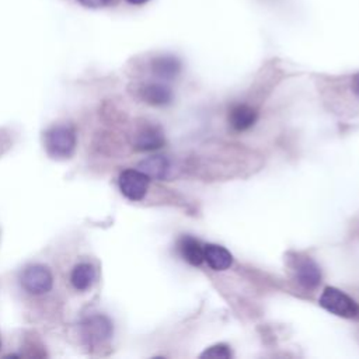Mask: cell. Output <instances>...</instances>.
Wrapping results in <instances>:
<instances>
[{"label": "cell", "mask_w": 359, "mask_h": 359, "mask_svg": "<svg viewBox=\"0 0 359 359\" xmlns=\"http://www.w3.org/2000/svg\"><path fill=\"white\" fill-rule=\"evenodd\" d=\"M112 0H79V3L87 8H101L111 3Z\"/></svg>", "instance_id": "2e32d148"}, {"label": "cell", "mask_w": 359, "mask_h": 359, "mask_svg": "<svg viewBox=\"0 0 359 359\" xmlns=\"http://www.w3.org/2000/svg\"><path fill=\"white\" fill-rule=\"evenodd\" d=\"M230 356H231V351L224 344L213 345L201 355V358H212V359H229Z\"/></svg>", "instance_id": "9a60e30c"}, {"label": "cell", "mask_w": 359, "mask_h": 359, "mask_svg": "<svg viewBox=\"0 0 359 359\" xmlns=\"http://www.w3.org/2000/svg\"><path fill=\"white\" fill-rule=\"evenodd\" d=\"M318 303L327 311L344 318H352L359 314L358 303L337 287H325L320 296Z\"/></svg>", "instance_id": "7a4b0ae2"}, {"label": "cell", "mask_w": 359, "mask_h": 359, "mask_svg": "<svg viewBox=\"0 0 359 359\" xmlns=\"http://www.w3.org/2000/svg\"><path fill=\"white\" fill-rule=\"evenodd\" d=\"M164 144V136L161 130L156 126L142 128L133 139V147L142 151H150L160 149Z\"/></svg>", "instance_id": "52a82bcc"}, {"label": "cell", "mask_w": 359, "mask_h": 359, "mask_svg": "<svg viewBox=\"0 0 359 359\" xmlns=\"http://www.w3.org/2000/svg\"><path fill=\"white\" fill-rule=\"evenodd\" d=\"M45 147L52 157L72 156L76 147V132L70 125H55L45 132Z\"/></svg>", "instance_id": "6da1fadb"}, {"label": "cell", "mask_w": 359, "mask_h": 359, "mask_svg": "<svg viewBox=\"0 0 359 359\" xmlns=\"http://www.w3.org/2000/svg\"><path fill=\"white\" fill-rule=\"evenodd\" d=\"M83 331L84 337L90 339V342H100L111 337L112 325L107 317L94 316L83 324Z\"/></svg>", "instance_id": "8992f818"}, {"label": "cell", "mask_w": 359, "mask_h": 359, "mask_svg": "<svg viewBox=\"0 0 359 359\" xmlns=\"http://www.w3.org/2000/svg\"><path fill=\"white\" fill-rule=\"evenodd\" d=\"M139 170L149 178L163 180L170 170V161L164 156H150L139 163Z\"/></svg>", "instance_id": "7c38bea8"}, {"label": "cell", "mask_w": 359, "mask_h": 359, "mask_svg": "<svg viewBox=\"0 0 359 359\" xmlns=\"http://www.w3.org/2000/svg\"><path fill=\"white\" fill-rule=\"evenodd\" d=\"M126 1L130 3V4H135V6H140V4H144L149 0H126Z\"/></svg>", "instance_id": "ac0fdd59"}, {"label": "cell", "mask_w": 359, "mask_h": 359, "mask_svg": "<svg viewBox=\"0 0 359 359\" xmlns=\"http://www.w3.org/2000/svg\"><path fill=\"white\" fill-rule=\"evenodd\" d=\"M151 70L156 76L161 79H172L181 70V62L171 55H164L153 59Z\"/></svg>", "instance_id": "4fadbf2b"}, {"label": "cell", "mask_w": 359, "mask_h": 359, "mask_svg": "<svg viewBox=\"0 0 359 359\" xmlns=\"http://www.w3.org/2000/svg\"><path fill=\"white\" fill-rule=\"evenodd\" d=\"M258 118L257 111L247 104H237L229 112L230 126L237 132H244L250 129Z\"/></svg>", "instance_id": "5b68a950"}, {"label": "cell", "mask_w": 359, "mask_h": 359, "mask_svg": "<svg viewBox=\"0 0 359 359\" xmlns=\"http://www.w3.org/2000/svg\"><path fill=\"white\" fill-rule=\"evenodd\" d=\"M95 279V268L90 262L77 264L70 275V280L77 290H87Z\"/></svg>", "instance_id": "5bb4252c"}, {"label": "cell", "mask_w": 359, "mask_h": 359, "mask_svg": "<svg viewBox=\"0 0 359 359\" xmlns=\"http://www.w3.org/2000/svg\"><path fill=\"white\" fill-rule=\"evenodd\" d=\"M203 261L215 271H224L233 264L231 254L222 245L206 244L203 247Z\"/></svg>", "instance_id": "ba28073f"}, {"label": "cell", "mask_w": 359, "mask_h": 359, "mask_svg": "<svg viewBox=\"0 0 359 359\" xmlns=\"http://www.w3.org/2000/svg\"><path fill=\"white\" fill-rule=\"evenodd\" d=\"M177 247L181 257L191 265H201L203 262V247L196 238L184 236L178 240Z\"/></svg>", "instance_id": "8fae6325"}, {"label": "cell", "mask_w": 359, "mask_h": 359, "mask_svg": "<svg viewBox=\"0 0 359 359\" xmlns=\"http://www.w3.org/2000/svg\"><path fill=\"white\" fill-rule=\"evenodd\" d=\"M140 97L150 105H167L172 100V93L168 87L160 83H149L140 88Z\"/></svg>", "instance_id": "9c48e42d"}, {"label": "cell", "mask_w": 359, "mask_h": 359, "mask_svg": "<svg viewBox=\"0 0 359 359\" xmlns=\"http://www.w3.org/2000/svg\"><path fill=\"white\" fill-rule=\"evenodd\" d=\"M149 177L140 170H125L119 174L118 185L125 198L129 201H140L144 198L149 188Z\"/></svg>", "instance_id": "3957f363"}, {"label": "cell", "mask_w": 359, "mask_h": 359, "mask_svg": "<svg viewBox=\"0 0 359 359\" xmlns=\"http://www.w3.org/2000/svg\"><path fill=\"white\" fill-rule=\"evenodd\" d=\"M352 90L359 97V73L352 77Z\"/></svg>", "instance_id": "e0dca14e"}, {"label": "cell", "mask_w": 359, "mask_h": 359, "mask_svg": "<svg viewBox=\"0 0 359 359\" xmlns=\"http://www.w3.org/2000/svg\"><path fill=\"white\" fill-rule=\"evenodd\" d=\"M22 287L32 294H43L50 290L53 278L50 271L43 265H29L21 275Z\"/></svg>", "instance_id": "277c9868"}, {"label": "cell", "mask_w": 359, "mask_h": 359, "mask_svg": "<svg viewBox=\"0 0 359 359\" xmlns=\"http://www.w3.org/2000/svg\"><path fill=\"white\" fill-rule=\"evenodd\" d=\"M296 276H297V280L302 286L307 287V289H313L316 287L320 280H321V272H320V268L318 265L310 259V258H306L303 261H300L297 264V268H296Z\"/></svg>", "instance_id": "30bf717a"}]
</instances>
